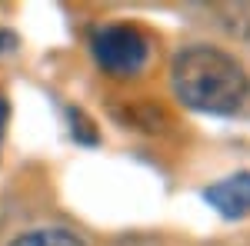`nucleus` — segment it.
Wrapping results in <instances>:
<instances>
[{"label": "nucleus", "mask_w": 250, "mask_h": 246, "mask_svg": "<svg viewBox=\"0 0 250 246\" xmlns=\"http://www.w3.org/2000/svg\"><path fill=\"white\" fill-rule=\"evenodd\" d=\"M173 90L193 110L233 114L247 96V74L213 47H187L173 60Z\"/></svg>", "instance_id": "f257e3e1"}, {"label": "nucleus", "mask_w": 250, "mask_h": 246, "mask_svg": "<svg viewBox=\"0 0 250 246\" xmlns=\"http://www.w3.org/2000/svg\"><path fill=\"white\" fill-rule=\"evenodd\" d=\"M90 50H94L97 63L107 70V74H137L144 63H147V37L127 27V23H114V27H100L90 40Z\"/></svg>", "instance_id": "f03ea898"}, {"label": "nucleus", "mask_w": 250, "mask_h": 246, "mask_svg": "<svg viewBox=\"0 0 250 246\" xmlns=\"http://www.w3.org/2000/svg\"><path fill=\"white\" fill-rule=\"evenodd\" d=\"M207 203L227 220H240L250 213V173H233L224 183H213L207 189Z\"/></svg>", "instance_id": "7ed1b4c3"}, {"label": "nucleus", "mask_w": 250, "mask_h": 246, "mask_svg": "<svg viewBox=\"0 0 250 246\" xmlns=\"http://www.w3.org/2000/svg\"><path fill=\"white\" fill-rule=\"evenodd\" d=\"M10 246H83V243L67 229H37V233L20 236L17 243H10Z\"/></svg>", "instance_id": "20e7f679"}, {"label": "nucleus", "mask_w": 250, "mask_h": 246, "mask_svg": "<svg viewBox=\"0 0 250 246\" xmlns=\"http://www.w3.org/2000/svg\"><path fill=\"white\" fill-rule=\"evenodd\" d=\"M10 47H14V37L0 30V54H3V50H10Z\"/></svg>", "instance_id": "39448f33"}, {"label": "nucleus", "mask_w": 250, "mask_h": 246, "mask_svg": "<svg viewBox=\"0 0 250 246\" xmlns=\"http://www.w3.org/2000/svg\"><path fill=\"white\" fill-rule=\"evenodd\" d=\"M0 130H3V103H0Z\"/></svg>", "instance_id": "423d86ee"}]
</instances>
